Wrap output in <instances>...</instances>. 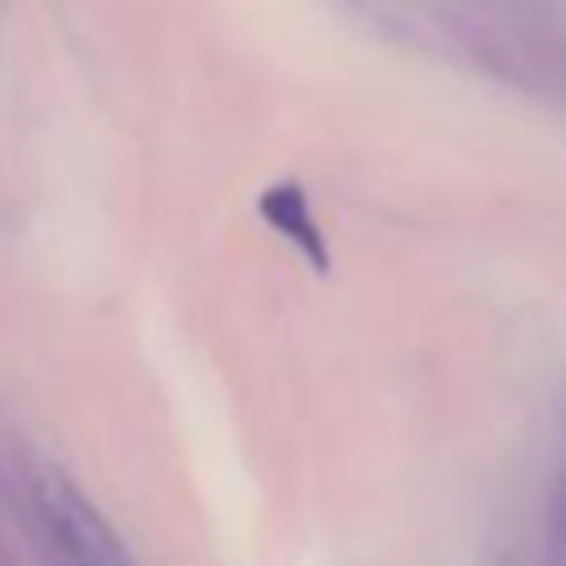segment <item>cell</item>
I'll use <instances>...</instances> for the list:
<instances>
[{"label": "cell", "mask_w": 566, "mask_h": 566, "mask_svg": "<svg viewBox=\"0 0 566 566\" xmlns=\"http://www.w3.org/2000/svg\"><path fill=\"white\" fill-rule=\"evenodd\" d=\"M31 500L35 517L57 548L66 566H137L124 548V539L111 531V522L93 509V500L53 464H40L31 473Z\"/></svg>", "instance_id": "cell-1"}, {"label": "cell", "mask_w": 566, "mask_h": 566, "mask_svg": "<svg viewBox=\"0 0 566 566\" xmlns=\"http://www.w3.org/2000/svg\"><path fill=\"white\" fill-rule=\"evenodd\" d=\"M349 18L376 27L385 40L416 49H460L486 57V35L478 13L464 0H336Z\"/></svg>", "instance_id": "cell-2"}, {"label": "cell", "mask_w": 566, "mask_h": 566, "mask_svg": "<svg viewBox=\"0 0 566 566\" xmlns=\"http://www.w3.org/2000/svg\"><path fill=\"white\" fill-rule=\"evenodd\" d=\"M256 212H261V221H265L274 234H283V239L310 261V270L323 274V270L332 265L323 226H318V217H314L310 195H305L301 181H274V186H265L261 199H256Z\"/></svg>", "instance_id": "cell-3"}]
</instances>
